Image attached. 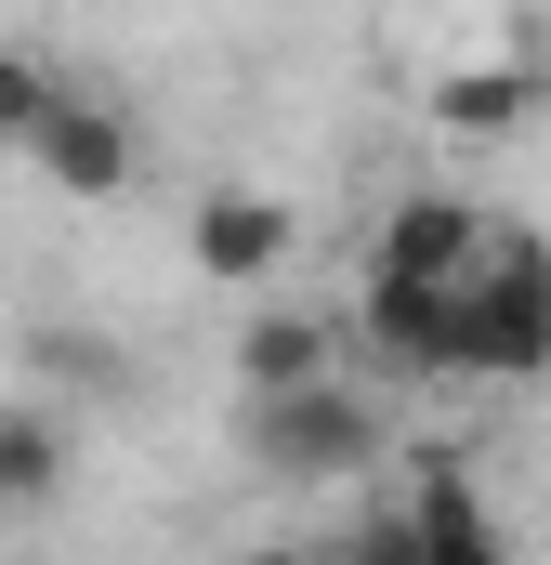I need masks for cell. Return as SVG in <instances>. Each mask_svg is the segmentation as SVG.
Listing matches in <instances>:
<instances>
[{
	"instance_id": "cell-1",
	"label": "cell",
	"mask_w": 551,
	"mask_h": 565,
	"mask_svg": "<svg viewBox=\"0 0 551 565\" xmlns=\"http://www.w3.org/2000/svg\"><path fill=\"white\" fill-rule=\"evenodd\" d=\"M250 460H263L276 487H355V473H381V460H395V422H381V395H368V382L315 369V382L250 395Z\"/></svg>"
},
{
	"instance_id": "cell-2",
	"label": "cell",
	"mask_w": 551,
	"mask_h": 565,
	"mask_svg": "<svg viewBox=\"0 0 551 565\" xmlns=\"http://www.w3.org/2000/svg\"><path fill=\"white\" fill-rule=\"evenodd\" d=\"M551 369V250L526 224H486L460 264V382H539Z\"/></svg>"
},
{
	"instance_id": "cell-3",
	"label": "cell",
	"mask_w": 551,
	"mask_h": 565,
	"mask_svg": "<svg viewBox=\"0 0 551 565\" xmlns=\"http://www.w3.org/2000/svg\"><path fill=\"white\" fill-rule=\"evenodd\" d=\"M355 540H368L381 565H486V553H499V513L460 487V447H408V487L368 500Z\"/></svg>"
},
{
	"instance_id": "cell-4",
	"label": "cell",
	"mask_w": 551,
	"mask_h": 565,
	"mask_svg": "<svg viewBox=\"0 0 551 565\" xmlns=\"http://www.w3.org/2000/svg\"><path fill=\"white\" fill-rule=\"evenodd\" d=\"M355 342L381 382H460V277H368Z\"/></svg>"
},
{
	"instance_id": "cell-5",
	"label": "cell",
	"mask_w": 551,
	"mask_h": 565,
	"mask_svg": "<svg viewBox=\"0 0 551 565\" xmlns=\"http://www.w3.org/2000/svg\"><path fill=\"white\" fill-rule=\"evenodd\" d=\"M132 119H119V106H106V93H66V79H53V106H40V132H26V171H40V184H66V198H119V184H132Z\"/></svg>"
},
{
	"instance_id": "cell-6",
	"label": "cell",
	"mask_w": 551,
	"mask_h": 565,
	"mask_svg": "<svg viewBox=\"0 0 551 565\" xmlns=\"http://www.w3.org/2000/svg\"><path fill=\"white\" fill-rule=\"evenodd\" d=\"M184 250H197V277H224V289H276V264L302 250V224H289V198H263V184H210L197 224H184Z\"/></svg>"
},
{
	"instance_id": "cell-7",
	"label": "cell",
	"mask_w": 551,
	"mask_h": 565,
	"mask_svg": "<svg viewBox=\"0 0 551 565\" xmlns=\"http://www.w3.org/2000/svg\"><path fill=\"white\" fill-rule=\"evenodd\" d=\"M473 237H486V211H473V198H395V211H381L368 277H460V264H473Z\"/></svg>"
},
{
	"instance_id": "cell-8",
	"label": "cell",
	"mask_w": 551,
	"mask_h": 565,
	"mask_svg": "<svg viewBox=\"0 0 551 565\" xmlns=\"http://www.w3.org/2000/svg\"><path fill=\"white\" fill-rule=\"evenodd\" d=\"M66 473H79V447L53 408H0V513H53Z\"/></svg>"
},
{
	"instance_id": "cell-9",
	"label": "cell",
	"mask_w": 551,
	"mask_h": 565,
	"mask_svg": "<svg viewBox=\"0 0 551 565\" xmlns=\"http://www.w3.org/2000/svg\"><path fill=\"white\" fill-rule=\"evenodd\" d=\"M315 369H342L328 316H289V302H276V316H250V329H237V382H250V395H276V382H315Z\"/></svg>"
},
{
	"instance_id": "cell-10",
	"label": "cell",
	"mask_w": 551,
	"mask_h": 565,
	"mask_svg": "<svg viewBox=\"0 0 551 565\" xmlns=\"http://www.w3.org/2000/svg\"><path fill=\"white\" fill-rule=\"evenodd\" d=\"M526 106H539V79H526V66H460V79L433 93V119H446V132H526Z\"/></svg>"
},
{
	"instance_id": "cell-11",
	"label": "cell",
	"mask_w": 551,
	"mask_h": 565,
	"mask_svg": "<svg viewBox=\"0 0 551 565\" xmlns=\"http://www.w3.org/2000/svg\"><path fill=\"white\" fill-rule=\"evenodd\" d=\"M40 106H53V66L0 40V158H26V132H40Z\"/></svg>"
},
{
	"instance_id": "cell-12",
	"label": "cell",
	"mask_w": 551,
	"mask_h": 565,
	"mask_svg": "<svg viewBox=\"0 0 551 565\" xmlns=\"http://www.w3.org/2000/svg\"><path fill=\"white\" fill-rule=\"evenodd\" d=\"M539 382H551V369H539Z\"/></svg>"
}]
</instances>
